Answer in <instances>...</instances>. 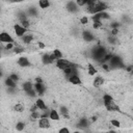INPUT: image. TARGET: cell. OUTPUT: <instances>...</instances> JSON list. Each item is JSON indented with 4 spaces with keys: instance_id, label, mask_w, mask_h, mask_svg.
Here are the masks:
<instances>
[{
    "instance_id": "9a60e30c",
    "label": "cell",
    "mask_w": 133,
    "mask_h": 133,
    "mask_svg": "<svg viewBox=\"0 0 133 133\" xmlns=\"http://www.w3.org/2000/svg\"><path fill=\"white\" fill-rule=\"evenodd\" d=\"M34 104L36 105V107H37L38 110H41V111H46V110H48V106H47V104H46L45 101H44L43 99H41V98L36 99Z\"/></svg>"
},
{
    "instance_id": "5bb4252c",
    "label": "cell",
    "mask_w": 133,
    "mask_h": 133,
    "mask_svg": "<svg viewBox=\"0 0 133 133\" xmlns=\"http://www.w3.org/2000/svg\"><path fill=\"white\" fill-rule=\"evenodd\" d=\"M63 74L65 76V78H70L72 76H75V75H79L78 74V70H77V66H73V68H69L66 70L63 71Z\"/></svg>"
},
{
    "instance_id": "277c9868",
    "label": "cell",
    "mask_w": 133,
    "mask_h": 133,
    "mask_svg": "<svg viewBox=\"0 0 133 133\" xmlns=\"http://www.w3.org/2000/svg\"><path fill=\"white\" fill-rule=\"evenodd\" d=\"M110 70H115V69H122L124 68V61H123V58L118 55H113L111 57V59L107 62Z\"/></svg>"
},
{
    "instance_id": "8992f818",
    "label": "cell",
    "mask_w": 133,
    "mask_h": 133,
    "mask_svg": "<svg viewBox=\"0 0 133 133\" xmlns=\"http://www.w3.org/2000/svg\"><path fill=\"white\" fill-rule=\"evenodd\" d=\"M0 42H1V44L6 45V44L15 43V39H14V37H12L8 32L2 31V32L0 33Z\"/></svg>"
},
{
    "instance_id": "cb8c5ba5",
    "label": "cell",
    "mask_w": 133,
    "mask_h": 133,
    "mask_svg": "<svg viewBox=\"0 0 133 133\" xmlns=\"http://www.w3.org/2000/svg\"><path fill=\"white\" fill-rule=\"evenodd\" d=\"M52 55L54 56L55 60H58V59L63 58V54H62V52H61L59 49H54L53 52H52Z\"/></svg>"
},
{
    "instance_id": "7c38bea8",
    "label": "cell",
    "mask_w": 133,
    "mask_h": 133,
    "mask_svg": "<svg viewBox=\"0 0 133 133\" xmlns=\"http://www.w3.org/2000/svg\"><path fill=\"white\" fill-rule=\"evenodd\" d=\"M17 63H18V65H20L21 68H28V66L31 65V62H30L29 58L26 57V56H20V57L18 58V60H17Z\"/></svg>"
},
{
    "instance_id": "f35d334b",
    "label": "cell",
    "mask_w": 133,
    "mask_h": 133,
    "mask_svg": "<svg viewBox=\"0 0 133 133\" xmlns=\"http://www.w3.org/2000/svg\"><path fill=\"white\" fill-rule=\"evenodd\" d=\"M58 133H72V132L70 131L69 128H66V127H61V128L58 130Z\"/></svg>"
},
{
    "instance_id": "e0dca14e",
    "label": "cell",
    "mask_w": 133,
    "mask_h": 133,
    "mask_svg": "<svg viewBox=\"0 0 133 133\" xmlns=\"http://www.w3.org/2000/svg\"><path fill=\"white\" fill-rule=\"evenodd\" d=\"M104 83H105V79H104L102 76H97V77L94 79V81H92V85H94V87H96V88H99V87L102 86Z\"/></svg>"
},
{
    "instance_id": "f546056e",
    "label": "cell",
    "mask_w": 133,
    "mask_h": 133,
    "mask_svg": "<svg viewBox=\"0 0 133 133\" xmlns=\"http://www.w3.org/2000/svg\"><path fill=\"white\" fill-rule=\"evenodd\" d=\"M59 113L63 115L64 117H69V109L65 106H60L59 107Z\"/></svg>"
},
{
    "instance_id": "ffe728a7",
    "label": "cell",
    "mask_w": 133,
    "mask_h": 133,
    "mask_svg": "<svg viewBox=\"0 0 133 133\" xmlns=\"http://www.w3.org/2000/svg\"><path fill=\"white\" fill-rule=\"evenodd\" d=\"M49 118L51 121H59L60 119V113L56 109H51L49 112Z\"/></svg>"
},
{
    "instance_id": "d6986e66",
    "label": "cell",
    "mask_w": 133,
    "mask_h": 133,
    "mask_svg": "<svg viewBox=\"0 0 133 133\" xmlns=\"http://www.w3.org/2000/svg\"><path fill=\"white\" fill-rule=\"evenodd\" d=\"M68 81L74 85H81L82 84V80L81 78L79 77V75H75V76H72L70 78H68Z\"/></svg>"
},
{
    "instance_id": "b9f144b4",
    "label": "cell",
    "mask_w": 133,
    "mask_h": 133,
    "mask_svg": "<svg viewBox=\"0 0 133 133\" xmlns=\"http://www.w3.org/2000/svg\"><path fill=\"white\" fill-rule=\"evenodd\" d=\"M110 26H111L112 29H118V27L121 26V23H118V22H112L110 24Z\"/></svg>"
},
{
    "instance_id": "8fae6325",
    "label": "cell",
    "mask_w": 133,
    "mask_h": 133,
    "mask_svg": "<svg viewBox=\"0 0 133 133\" xmlns=\"http://www.w3.org/2000/svg\"><path fill=\"white\" fill-rule=\"evenodd\" d=\"M50 118L49 117H41L37 121V125L41 129H49L51 127V123H50Z\"/></svg>"
},
{
    "instance_id": "4316f807",
    "label": "cell",
    "mask_w": 133,
    "mask_h": 133,
    "mask_svg": "<svg viewBox=\"0 0 133 133\" xmlns=\"http://www.w3.org/2000/svg\"><path fill=\"white\" fill-rule=\"evenodd\" d=\"M15 128H16V130H17L18 132H22V131H24V129H25V123L19 121V122L16 123Z\"/></svg>"
},
{
    "instance_id": "44dd1931",
    "label": "cell",
    "mask_w": 133,
    "mask_h": 133,
    "mask_svg": "<svg viewBox=\"0 0 133 133\" xmlns=\"http://www.w3.org/2000/svg\"><path fill=\"white\" fill-rule=\"evenodd\" d=\"M34 90L36 91L37 95H43L46 90V87H45V84L44 83H35L34 82Z\"/></svg>"
},
{
    "instance_id": "836d02e7",
    "label": "cell",
    "mask_w": 133,
    "mask_h": 133,
    "mask_svg": "<svg viewBox=\"0 0 133 133\" xmlns=\"http://www.w3.org/2000/svg\"><path fill=\"white\" fill-rule=\"evenodd\" d=\"M31 118L34 121V119H39L41 118V116H42V114L38 112V111H35V112H31Z\"/></svg>"
},
{
    "instance_id": "f1b7e54d",
    "label": "cell",
    "mask_w": 133,
    "mask_h": 133,
    "mask_svg": "<svg viewBox=\"0 0 133 133\" xmlns=\"http://www.w3.org/2000/svg\"><path fill=\"white\" fill-rule=\"evenodd\" d=\"M18 18H19L20 22L25 21V20H28V15H27V11H19V12H18Z\"/></svg>"
},
{
    "instance_id": "f907efd6",
    "label": "cell",
    "mask_w": 133,
    "mask_h": 133,
    "mask_svg": "<svg viewBox=\"0 0 133 133\" xmlns=\"http://www.w3.org/2000/svg\"><path fill=\"white\" fill-rule=\"evenodd\" d=\"M104 133H110V132H109V131H108V132H104Z\"/></svg>"
},
{
    "instance_id": "7bdbcfd3",
    "label": "cell",
    "mask_w": 133,
    "mask_h": 133,
    "mask_svg": "<svg viewBox=\"0 0 133 133\" xmlns=\"http://www.w3.org/2000/svg\"><path fill=\"white\" fill-rule=\"evenodd\" d=\"M80 23H81L82 25L87 24V23H88V18H87V17H81V18H80Z\"/></svg>"
},
{
    "instance_id": "7402d4cb",
    "label": "cell",
    "mask_w": 133,
    "mask_h": 133,
    "mask_svg": "<svg viewBox=\"0 0 133 133\" xmlns=\"http://www.w3.org/2000/svg\"><path fill=\"white\" fill-rule=\"evenodd\" d=\"M21 39H22V42H23L25 45H29V44L33 41V35L30 34V33H26L23 37H21Z\"/></svg>"
},
{
    "instance_id": "ac0fdd59",
    "label": "cell",
    "mask_w": 133,
    "mask_h": 133,
    "mask_svg": "<svg viewBox=\"0 0 133 133\" xmlns=\"http://www.w3.org/2000/svg\"><path fill=\"white\" fill-rule=\"evenodd\" d=\"M22 88H23V90H24L25 94H26V92H28V91L34 89V83H32V82H30V81H25V82L22 83Z\"/></svg>"
},
{
    "instance_id": "4fadbf2b",
    "label": "cell",
    "mask_w": 133,
    "mask_h": 133,
    "mask_svg": "<svg viewBox=\"0 0 133 133\" xmlns=\"http://www.w3.org/2000/svg\"><path fill=\"white\" fill-rule=\"evenodd\" d=\"M107 19H109V14H107L106 11H102V12L92 15V17H91L92 21H100V22H102V20H107Z\"/></svg>"
},
{
    "instance_id": "4dcf8cb0",
    "label": "cell",
    "mask_w": 133,
    "mask_h": 133,
    "mask_svg": "<svg viewBox=\"0 0 133 133\" xmlns=\"http://www.w3.org/2000/svg\"><path fill=\"white\" fill-rule=\"evenodd\" d=\"M97 69L92 65V64H88V66H87V73H88V75H91V76H94V75H96L97 74Z\"/></svg>"
},
{
    "instance_id": "9c48e42d",
    "label": "cell",
    "mask_w": 133,
    "mask_h": 133,
    "mask_svg": "<svg viewBox=\"0 0 133 133\" xmlns=\"http://www.w3.org/2000/svg\"><path fill=\"white\" fill-rule=\"evenodd\" d=\"M54 61H56V60H55L54 56L52 55V53H45V54L42 55V62H43V64L49 65V64H52Z\"/></svg>"
},
{
    "instance_id": "74e56055",
    "label": "cell",
    "mask_w": 133,
    "mask_h": 133,
    "mask_svg": "<svg viewBox=\"0 0 133 133\" xmlns=\"http://www.w3.org/2000/svg\"><path fill=\"white\" fill-rule=\"evenodd\" d=\"M8 77H9L11 80H14L15 82H18V81H19V76H18L16 73H11V74H10Z\"/></svg>"
},
{
    "instance_id": "ee69618b",
    "label": "cell",
    "mask_w": 133,
    "mask_h": 133,
    "mask_svg": "<svg viewBox=\"0 0 133 133\" xmlns=\"http://www.w3.org/2000/svg\"><path fill=\"white\" fill-rule=\"evenodd\" d=\"M35 111H38V108L36 107L35 104H33V105L30 107V112H35Z\"/></svg>"
},
{
    "instance_id": "8d00e7d4",
    "label": "cell",
    "mask_w": 133,
    "mask_h": 133,
    "mask_svg": "<svg viewBox=\"0 0 133 133\" xmlns=\"http://www.w3.org/2000/svg\"><path fill=\"white\" fill-rule=\"evenodd\" d=\"M76 3L79 7L81 6H86L87 5V0H76Z\"/></svg>"
},
{
    "instance_id": "bcb514c9",
    "label": "cell",
    "mask_w": 133,
    "mask_h": 133,
    "mask_svg": "<svg viewBox=\"0 0 133 133\" xmlns=\"http://www.w3.org/2000/svg\"><path fill=\"white\" fill-rule=\"evenodd\" d=\"M117 33H118V29H112L110 34H111V35H114V36H116V34H117Z\"/></svg>"
},
{
    "instance_id": "c3c4849f",
    "label": "cell",
    "mask_w": 133,
    "mask_h": 133,
    "mask_svg": "<svg viewBox=\"0 0 133 133\" xmlns=\"http://www.w3.org/2000/svg\"><path fill=\"white\" fill-rule=\"evenodd\" d=\"M35 83H44V81H43V79L41 77H36L35 78Z\"/></svg>"
},
{
    "instance_id": "ab89813d",
    "label": "cell",
    "mask_w": 133,
    "mask_h": 133,
    "mask_svg": "<svg viewBox=\"0 0 133 133\" xmlns=\"http://www.w3.org/2000/svg\"><path fill=\"white\" fill-rule=\"evenodd\" d=\"M21 25H22L23 27H25L26 29H28V28H29V26H30L29 20H25V21H22V22H21Z\"/></svg>"
},
{
    "instance_id": "7a4b0ae2",
    "label": "cell",
    "mask_w": 133,
    "mask_h": 133,
    "mask_svg": "<svg viewBox=\"0 0 133 133\" xmlns=\"http://www.w3.org/2000/svg\"><path fill=\"white\" fill-rule=\"evenodd\" d=\"M91 58L96 61H99V62H102V60L104 59L105 55L107 54V50L104 46H101V45H97L95 46L92 49H91Z\"/></svg>"
},
{
    "instance_id": "30bf717a",
    "label": "cell",
    "mask_w": 133,
    "mask_h": 133,
    "mask_svg": "<svg viewBox=\"0 0 133 133\" xmlns=\"http://www.w3.org/2000/svg\"><path fill=\"white\" fill-rule=\"evenodd\" d=\"M89 126H90V122L87 117H81L77 123V128L81 130H86L89 128Z\"/></svg>"
},
{
    "instance_id": "2e32d148",
    "label": "cell",
    "mask_w": 133,
    "mask_h": 133,
    "mask_svg": "<svg viewBox=\"0 0 133 133\" xmlns=\"http://www.w3.org/2000/svg\"><path fill=\"white\" fill-rule=\"evenodd\" d=\"M82 37L85 42H92L95 39V36H94L92 32L89 31V30H84L82 32Z\"/></svg>"
},
{
    "instance_id": "f6af8a7d",
    "label": "cell",
    "mask_w": 133,
    "mask_h": 133,
    "mask_svg": "<svg viewBox=\"0 0 133 133\" xmlns=\"http://www.w3.org/2000/svg\"><path fill=\"white\" fill-rule=\"evenodd\" d=\"M102 68H103V70H105V71H110V68H109V65H108V63H102Z\"/></svg>"
},
{
    "instance_id": "ba28073f",
    "label": "cell",
    "mask_w": 133,
    "mask_h": 133,
    "mask_svg": "<svg viewBox=\"0 0 133 133\" xmlns=\"http://www.w3.org/2000/svg\"><path fill=\"white\" fill-rule=\"evenodd\" d=\"M65 8H66V10H68L69 12H71V14H76V12H78L79 9H80V7L77 5L76 1H68L66 4H65Z\"/></svg>"
},
{
    "instance_id": "3957f363",
    "label": "cell",
    "mask_w": 133,
    "mask_h": 133,
    "mask_svg": "<svg viewBox=\"0 0 133 133\" xmlns=\"http://www.w3.org/2000/svg\"><path fill=\"white\" fill-rule=\"evenodd\" d=\"M103 104L105 106V108L108 111H119V107L117 106V104L114 102V99L111 95L109 94H105L103 96Z\"/></svg>"
},
{
    "instance_id": "d4e9b609",
    "label": "cell",
    "mask_w": 133,
    "mask_h": 133,
    "mask_svg": "<svg viewBox=\"0 0 133 133\" xmlns=\"http://www.w3.org/2000/svg\"><path fill=\"white\" fill-rule=\"evenodd\" d=\"M27 15L29 17H36L38 15V11H37V8H35L34 6L33 7H29L27 9Z\"/></svg>"
},
{
    "instance_id": "7dc6e473",
    "label": "cell",
    "mask_w": 133,
    "mask_h": 133,
    "mask_svg": "<svg viewBox=\"0 0 133 133\" xmlns=\"http://www.w3.org/2000/svg\"><path fill=\"white\" fill-rule=\"evenodd\" d=\"M37 46H38L39 49H44L45 48V44L42 43V42H37Z\"/></svg>"
},
{
    "instance_id": "681fc988",
    "label": "cell",
    "mask_w": 133,
    "mask_h": 133,
    "mask_svg": "<svg viewBox=\"0 0 133 133\" xmlns=\"http://www.w3.org/2000/svg\"><path fill=\"white\" fill-rule=\"evenodd\" d=\"M72 133H81L80 131H78V130H76V131H74V132H72Z\"/></svg>"
},
{
    "instance_id": "83f0119b",
    "label": "cell",
    "mask_w": 133,
    "mask_h": 133,
    "mask_svg": "<svg viewBox=\"0 0 133 133\" xmlns=\"http://www.w3.org/2000/svg\"><path fill=\"white\" fill-rule=\"evenodd\" d=\"M50 5H51V3H50V1H48V0H39V1H38V6H39V8H48Z\"/></svg>"
},
{
    "instance_id": "6da1fadb",
    "label": "cell",
    "mask_w": 133,
    "mask_h": 133,
    "mask_svg": "<svg viewBox=\"0 0 133 133\" xmlns=\"http://www.w3.org/2000/svg\"><path fill=\"white\" fill-rule=\"evenodd\" d=\"M87 11L89 14L96 15L102 11H106L108 8V5L103 2V1H92V0H87V5H86Z\"/></svg>"
},
{
    "instance_id": "60d3db41",
    "label": "cell",
    "mask_w": 133,
    "mask_h": 133,
    "mask_svg": "<svg viewBox=\"0 0 133 133\" xmlns=\"http://www.w3.org/2000/svg\"><path fill=\"white\" fill-rule=\"evenodd\" d=\"M15 47H16L15 43H11V44H6L4 48H5V50H14Z\"/></svg>"
},
{
    "instance_id": "5b68a950",
    "label": "cell",
    "mask_w": 133,
    "mask_h": 133,
    "mask_svg": "<svg viewBox=\"0 0 133 133\" xmlns=\"http://www.w3.org/2000/svg\"><path fill=\"white\" fill-rule=\"evenodd\" d=\"M56 66H57L59 70H61V71L63 72L64 70L69 69V68L76 66V65H75V63L71 62L70 60H68V59H65V58H61V59L56 60Z\"/></svg>"
},
{
    "instance_id": "603a6c76",
    "label": "cell",
    "mask_w": 133,
    "mask_h": 133,
    "mask_svg": "<svg viewBox=\"0 0 133 133\" xmlns=\"http://www.w3.org/2000/svg\"><path fill=\"white\" fill-rule=\"evenodd\" d=\"M4 84H5L6 87H17V82L11 80L9 77H6L4 79Z\"/></svg>"
},
{
    "instance_id": "1f68e13d",
    "label": "cell",
    "mask_w": 133,
    "mask_h": 133,
    "mask_svg": "<svg viewBox=\"0 0 133 133\" xmlns=\"http://www.w3.org/2000/svg\"><path fill=\"white\" fill-rule=\"evenodd\" d=\"M107 41H108V43H109V44H111V45H115V44L117 43V38H116V36L111 35V34L107 37Z\"/></svg>"
},
{
    "instance_id": "e575fe53",
    "label": "cell",
    "mask_w": 133,
    "mask_h": 133,
    "mask_svg": "<svg viewBox=\"0 0 133 133\" xmlns=\"http://www.w3.org/2000/svg\"><path fill=\"white\" fill-rule=\"evenodd\" d=\"M110 125H112V126L115 127V128H119V127H121V122H119L118 119L113 118V119L110 121Z\"/></svg>"
},
{
    "instance_id": "d6a6232c",
    "label": "cell",
    "mask_w": 133,
    "mask_h": 133,
    "mask_svg": "<svg viewBox=\"0 0 133 133\" xmlns=\"http://www.w3.org/2000/svg\"><path fill=\"white\" fill-rule=\"evenodd\" d=\"M102 22L100 21H92V28L94 29H100L102 27Z\"/></svg>"
},
{
    "instance_id": "484cf974",
    "label": "cell",
    "mask_w": 133,
    "mask_h": 133,
    "mask_svg": "<svg viewBox=\"0 0 133 133\" xmlns=\"http://www.w3.org/2000/svg\"><path fill=\"white\" fill-rule=\"evenodd\" d=\"M12 108H14V110H15L16 112H23V111L25 110V107H24V105H23L22 103H17V104H15Z\"/></svg>"
},
{
    "instance_id": "52a82bcc",
    "label": "cell",
    "mask_w": 133,
    "mask_h": 133,
    "mask_svg": "<svg viewBox=\"0 0 133 133\" xmlns=\"http://www.w3.org/2000/svg\"><path fill=\"white\" fill-rule=\"evenodd\" d=\"M14 31H15V34L20 38L23 37L27 33V29L25 27H23L21 24H15L14 25Z\"/></svg>"
},
{
    "instance_id": "d590c367",
    "label": "cell",
    "mask_w": 133,
    "mask_h": 133,
    "mask_svg": "<svg viewBox=\"0 0 133 133\" xmlns=\"http://www.w3.org/2000/svg\"><path fill=\"white\" fill-rule=\"evenodd\" d=\"M14 53H16V54H19V53H22V52H24V48L23 47H20V46H16L15 48H14Z\"/></svg>"
}]
</instances>
